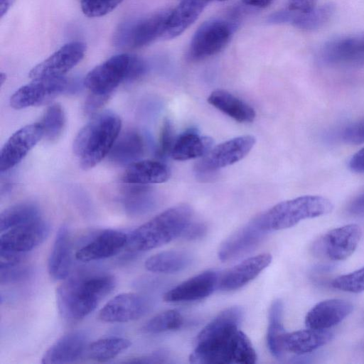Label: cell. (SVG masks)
Instances as JSON below:
<instances>
[{
  "label": "cell",
  "instance_id": "cell-1",
  "mask_svg": "<svg viewBox=\"0 0 364 364\" xmlns=\"http://www.w3.org/2000/svg\"><path fill=\"white\" fill-rule=\"evenodd\" d=\"M243 316L240 306L221 311L198 333L189 357L192 363L253 364L257 354L247 336L238 328Z\"/></svg>",
  "mask_w": 364,
  "mask_h": 364
},
{
  "label": "cell",
  "instance_id": "cell-2",
  "mask_svg": "<svg viewBox=\"0 0 364 364\" xmlns=\"http://www.w3.org/2000/svg\"><path fill=\"white\" fill-rule=\"evenodd\" d=\"M115 286L114 277L107 273L67 277L56 291L58 311L68 322H77L92 313Z\"/></svg>",
  "mask_w": 364,
  "mask_h": 364
},
{
  "label": "cell",
  "instance_id": "cell-3",
  "mask_svg": "<svg viewBox=\"0 0 364 364\" xmlns=\"http://www.w3.org/2000/svg\"><path fill=\"white\" fill-rule=\"evenodd\" d=\"M121 119L106 111L95 114L78 132L73 142V151L81 167L90 169L107 156L119 135Z\"/></svg>",
  "mask_w": 364,
  "mask_h": 364
},
{
  "label": "cell",
  "instance_id": "cell-4",
  "mask_svg": "<svg viewBox=\"0 0 364 364\" xmlns=\"http://www.w3.org/2000/svg\"><path fill=\"white\" fill-rule=\"evenodd\" d=\"M193 210L178 204L158 214L129 235L127 247L133 252H145L161 247L181 235L191 221Z\"/></svg>",
  "mask_w": 364,
  "mask_h": 364
},
{
  "label": "cell",
  "instance_id": "cell-5",
  "mask_svg": "<svg viewBox=\"0 0 364 364\" xmlns=\"http://www.w3.org/2000/svg\"><path fill=\"white\" fill-rule=\"evenodd\" d=\"M331 201L321 196H303L282 201L256 218L268 231L291 228L300 221L326 215L332 211Z\"/></svg>",
  "mask_w": 364,
  "mask_h": 364
},
{
  "label": "cell",
  "instance_id": "cell-6",
  "mask_svg": "<svg viewBox=\"0 0 364 364\" xmlns=\"http://www.w3.org/2000/svg\"><path fill=\"white\" fill-rule=\"evenodd\" d=\"M170 12L169 9H164L122 23L114 33V45L119 48H136L161 38Z\"/></svg>",
  "mask_w": 364,
  "mask_h": 364
},
{
  "label": "cell",
  "instance_id": "cell-7",
  "mask_svg": "<svg viewBox=\"0 0 364 364\" xmlns=\"http://www.w3.org/2000/svg\"><path fill=\"white\" fill-rule=\"evenodd\" d=\"M235 28V23L222 18L204 22L191 39L188 58L198 61L218 53L230 41Z\"/></svg>",
  "mask_w": 364,
  "mask_h": 364
},
{
  "label": "cell",
  "instance_id": "cell-8",
  "mask_svg": "<svg viewBox=\"0 0 364 364\" xmlns=\"http://www.w3.org/2000/svg\"><path fill=\"white\" fill-rule=\"evenodd\" d=\"M255 142V136L243 135L215 146L195 164V173L200 178L210 176L218 169L232 165L245 158Z\"/></svg>",
  "mask_w": 364,
  "mask_h": 364
},
{
  "label": "cell",
  "instance_id": "cell-9",
  "mask_svg": "<svg viewBox=\"0 0 364 364\" xmlns=\"http://www.w3.org/2000/svg\"><path fill=\"white\" fill-rule=\"evenodd\" d=\"M132 55H114L91 70L84 80L90 92L111 96L124 81H129Z\"/></svg>",
  "mask_w": 364,
  "mask_h": 364
},
{
  "label": "cell",
  "instance_id": "cell-10",
  "mask_svg": "<svg viewBox=\"0 0 364 364\" xmlns=\"http://www.w3.org/2000/svg\"><path fill=\"white\" fill-rule=\"evenodd\" d=\"M362 230L356 224L332 229L322 235L314 245V251L332 261L349 257L357 248Z\"/></svg>",
  "mask_w": 364,
  "mask_h": 364
},
{
  "label": "cell",
  "instance_id": "cell-11",
  "mask_svg": "<svg viewBox=\"0 0 364 364\" xmlns=\"http://www.w3.org/2000/svg\"><path fill=\"white\" fill-rule=\"evenodd\" d=\"M68 87L64 77L37 78L20 87L10 98L16 109L46 104L63 93Z\"/></svg>",
  "mask_w": 364,
  "mask_h": 364
},
{
  "label": "cell",
  "instance_id": "cell-12",
  "mask_svg": "<svg viewBox=\"0 0 364 364\" xmlns=\"http://www.w3.org/2000/svg\"><path fill=\"white\" fill-rule=\"evenodd\" d=\"M150 308L151 302L146 296L134 292L122 293L104 305L97 318L105 323H127L144 316Z\"/></svg>",
  "mask_w": 364,
  "mask_h": 364
},
{
  "label": "cell",
  "instance_id": "cell-13",
  "mask_svg": "<svg viewBox=\"0 0 364 364\" xmlns=\"http://www.w3.org/2000/svg\"><path fill=\"white\" fill-rule=\"evenodd\" d=\"M86 46L80 41L68 43L29 73L32 79L64 77L83 58Z\"/></svg>",
  "mask_w": 364,
  "mask_h": 364
},
{
  "label": "cell",
  "instance_id": "cell-14",
  "mask_svg": "<svg viewBox=\"0 0 364 364\" xmlns=\"http://www.w3.org/2000/svg\"><path fill=\"white\" fill-rule=\"evenodd\" d=\"M50 225L39 218L1 232L0 250L26 253L41 245L48 236Z\"/></svg>",
  "mask_w": 364,
  "mask_h": 364
},
{
  "label": "cell",
  "instance_id": "cell-15",
  "mask_svg": "<svg viewBox=\"0 0 364 364\" xmlns=\"http://www.w3.org/2000/svg\"><path fill=\"white\" fill-rule=\"evenodd\" d=\"M43 136V129L38 122L28 124L15 132L1 150V171L18 164Z\"/></svg>",
  "mask_w": 364,
  "mask_h": 364
},
{
  "label": "cell",
  "instance_id": "cell-16",
  "mask_svg": "<svg viewBox=\"0 0 364 364\" xmlns=\"http://www.w3.org/2000/svg\"><path fill=\"white\" fill-rule=\"evenodd\" d=\"M268 232L255 217L221 244L218 250V257L225 262L244 255L257 247Z\"/></svg>",
  "mask_w": 364,
  "mask_h": 364
},
{
  "label": "cell",
  "instance_id": "cell-17",
  "mask_svg": "<svg viewBox=\"0 0 364 364\" xmlns=\"http://www.w3.org/2000/svg\"><path fill=\"white\" fill-rule=\"evenodd\" d=\"M128 235L116 230H105L97 234L75 252L77 260L84 262L98 261L119 254L126 246Z\"/></svg>",
  "mask_w": 364,
  "mask_h": 364
},
{
  "label": "cell",
  "instance_id": "cell-18",
  "mask_svg": "<svg viewBox=\"0 0 364 364\" xmlns=\"http://www.w3.org/2000/svg\"><path fill=\"white\" fill-rule=\"evenodd\" d=\"M218 282V273L207 270L170 289L164 294V299L173 303L198 301L210 295Z\"/></svg>",
  "mask_w": 364,
  "mask_h": 364
},
{
  "label": "cell",
  "instance_id": "cell-19",
  "mask_svg": "<svg viewBox=\"0 0 364 364\" xmlns=\"http://www.w3.org/2000/svg\"><path fill=\"white\" fill-rule=\"evenodd\" d=\"M353 309V304L341 299H330L317 303L306 314L307 328L326 330L341 323Z\"/></svg>",
  "mask_w": 364,
  "mask_h": 364
},
{
  "label": "cell",
  "instance_id": "cell-20",
  "mask_svg": "<svg viewBox=\"0 0 364 364\" xmlns=\"http://www.w3.org/2000/svg\"><path fill=\"white\" fill-rule=\"evenodd\" d=\"M87 337L81 331L67 333L53 343L41 358L43 364L70 363L79 360L87 349Z\"/></svg>",
  "mask_w": 364,
  "mask_h": 364
},
{
  "label": "cell",
  "instance_id": "cell-21",
  "mask_svg": "<svg viewBox=\"0 0 364 364\" xmlns=\"http://www.w3.org/2000/svg\"><path fill=\"white\" fill-rule=\"evenodd\" d=\"M271 262L269 253L247 258L227 271L219 279L218 287L225 291L238 289L257 277Z\"/></svg>",
  "mask_w": 364,
  "mask_h": 364
},
{
  "label": "cell",
  "instance_id": "cell-22",
  "mask_svg": "<svg viewBox=\"0 0 364 364\" xmlns=\"http://www.w3.org/2000/svg\"><path fill=\"white\" fill-rule=\"evenodd\" d=\"M70 232L68 226L62 225L58 229L48 257V271L57 281L68 277L72 265Z\"/></svg>",
  "mask_w": 364,
  "mask_h": 364
},
{
  "label": "cell",
  "instance_id": "cell-23",
  "mask_svg": "<svg viewBox=\"0 0 364 364\" xmlns=\"http://www.w3.org/2000/svg\"><path fill=\"white\" fill-rule=\"evenodd\" d=\"M208 0H181L171 10L163 39H172L185 31L193 24L208 4Z\"/></svg>",
  "mask_w": 364,
  "mask_h": 364
},
{
  "label": "cell",
  "instance_id": "cell-24",
  "mask_svg": "<svg viewBox=\"0 0 364 364\" xmlns=\"http://www.w3.org/2000/svg\"><path fill=\"white\" fill-rule=\"evenodd\" d=\"M171 176L168 167L154 160H139L130 165L122 176V181L129 185H149L167 181Z\"/></svg>",
  "mask_w": 364,
  "mask_h": 364
},
{
  "label": "cell",
  "instance_id": "cell-25",
  "mask_svg": "<svg viewBox=\"0 0 364 364\" xmlns=\"http://www.w3.org/2000/svg\"><path fill=\"white\" fill-rule=\"evenodd\" d=\"M333 337L332 332L326 330L307 329L286 333L284 338L285 351L303 355L329 343Z\"/></svg>",
  "mask_w": 364,
  "mask_h": 364
},
{
  "label": "cell",
  "instance_id": "cell-26",
  "mask_svg": "<svg viewBox=\"0 0 364 364\" xmlns=\"http://www.w3.org/2000/svg\"><path fill=\"white\" fill-rule=\"evenodd\" d=\"M213 141L200 135L195 129H188L176 138L171 156L176 161H186L205 156L212 148Z\"/></svg>",
  "mask_w": 364,
  "mask_h": 364
},
{
  "label": "cell",
  "instance_id": "cell-27",
  "mask_svg": "<svg viewBox=\"0 0 364 364\" xmlns=\"http://www.w3.org/2000/svg\"><path fill=\"white\" fill-rule=\"evenodd\" d=\"M144 152V143L141 134L135 130L119 134L108 156L119 165L129 166L140 160Z\"/></svg>",
  "mask_w": 364,
  "mask_h": 364
},
{
  "label": "cell",
  "instance_id": "cell-28",
  "mask_svg": "<svg viewBox=\"0 0 364 364\" xmlns=\"http://www.w3.org/2000/svg\"><path fill=\"white\" fill-rule=\"evenodd\" d=\"M208 102L240 123L252 122L256 117L255 111L250 105L224 90L213 91L208 97Z\"/></svg>",
  "mask_w": 364,
  "mask_h": 364
},
{
  "label": "cell",
  "instance_id": "cell-29",
  "mask_svg": "<svg viewBox=\"0 0 364 364\" xmlns=\"http://www.w3.org/2000/svg\"><path fill=\"white\" fill-rule=\"evenodd\" d=\"M192 261V255L186 251L167 250L147 258L144 267L151 272L173 274L185 269Z\"/></svg>",
  "mask_w": 364,
  "mask_h": 364
},
{
  "label": "cell",
  "instance_id": "cell-30",
  "mask_svg": "<svg viewBox=\"0 0 364 364\" xmlns=\"http://www.w3.org/2000/svg\"><path fill=\"white\" fill-rule=\"evenodd\" d=\"M328 62H341L364 56V36L336 39L326 43L322 50Z\"/></svg>",
  "mask_w": 364,
  "mask_h": 364
},
{
  "label": "cell",
  "instance_id": "cell-31",
  "mask_svg": "<svg viewBox=\"0 0 364 364\" xmlns=\"http://www.w3.org/2000/svg\"><path fill=\"white\" fill-rule=\"evenodd\" d=\"M283 303L275 299L269 311V324L267 333V343L271 354L277 359H282L284 355V338L286 334L283 323Z\"/></svg>",
  "mask_w": 364,
  "mask_h": 364
},
{
  "label": "cell",
  "instance_id": "cell-32",
  "mask_svg": "<svg viewBox=\"0 0 364 364\" xmlns=\"http://www.w3.org/2000/svg\"><path fill=\"white\" fill-rule=\"evenodd\" d=\"M39 218H41V212L36 204L28 202L20 203L1 212L0 231L3 232Z\"/></svg>",
  "mask_w": 364,
  "mask_h": 364
},
{
  "label": "cell",
  "instance_id": "cell-33",
  "mask_svg": "<svg viewBox=\"0 0 364 364\" xmlns=\"http://www.w3.org/2000/svg\"><path fill=\"white\" fill-rule=\"evenodd\" d=\"M132 343L125 338L112 336L98 339L87 346L90 359L98 363L112 360L127 350Z\"/></svg>",
  "mask_w": 364,
  "mask_h": 364
},
{
  "label": "cell",
  "instance_id": "cell-34",
  "mask_svg": "<svg viewBox=\"0 0 364 364\" xmlns=\"http://www.w3.org/2000/svg\"><path fill=\"white\" fill-rule=\"evenodd\" d=\"M293 11L291 24L303 30H315L328 21L334 12V6L327 3L308 12Z\"/></svg>",
  "mask_w": 364,
  "mask_h": 364
},
{
  "label": "cell",
  "instance_id": "cell-35",
  "mask_svg": "<svg viewBox=\"0 0 364 364\" xmlns=\"http://www.w3.org/2000/svg\"><path fill=\"white\" fill-rule=\"evenodd\" d=\"M38 123L43 129V137L49 141H56L61 136L65 124V116L61 105H50Z\"/></svg>",
  "mask_w": 364,
  "mask_h": 364
},
{
  "label": "cell",
  "instance_id": "cell-36",
  "mask_svg": "<svg viewBox=\"0 0 364 364\" xmlns=\"http://www.w3.org/2000/svg\"><path fill=\"white\" fill-rule=\"evenodd\" d=\"M183 324L182 315L176 310L171 309L161 312L141 327V331L145 333L156 334L181 328Z\"/></svg>",
  "mask_w": 364,
  "mask_h": 364
},
{
  "label": "cell",
  "instance_id": "cell-37",
  "mask_svg": "<svg viewBox=\"0 0 364 364\" xmlns=\"http://www.w3.org/2000/svg\"><path fill=\"white\" fill-rule=\"evenodd\" d=\"M127 190V198L125 205L132 213H144L152 208L154 204L151 195V189L146 185H132Z\"/></svg>",
  "mask_w": 364,
  "mask_h": 364
},
{
  "label": "cell",
  "instance_id": "cell-38",
  "mask_svg": "<svg viewBox=\"0 0 364 364\" xmlns=\"http://www.w3.org/2000/svg\"><path fill=\"white\" fill-rule=\"evenodd\" d=\"M331 286L341 291L360 293L364 291V267L335 278Z\"/></svg>",
  "mask_w": 364,
  "mask_h": 364
},
{
  "label": "cell",
  "instance_id": "cell-39",
  "mask_svg": "<svg viewBox=\"0 0 364 364\" xmlns=\"http://www.w3.org/2000/svg\"><path fill=\"white\" fill-rule=\"evenodd\" d=\"M123 0H83L81 9L88 17L103 16L114 10Z\"/></svg>",
  "mask_w": 364,
  "mask_h": 364
},
{
  "label": "cell",
  "instance_id": "cell-40",
  "mask_svg": "<svg viewBox=\"0 0 364 364\" xmlns=\"http://www.w3.org/2000/svg\"><path fill=\"white\" fill-rule=\"evenodd\" d=\"M32 274V267L28 265H21V264L0 269V283L1 285H7L21 282L29 279Z\"/></svg>",
  "mask_w": 364,
  "mask_h": 364
},
{
  "label": "cell",
  "instance_id": "cell-41",
  "mask_svg": "<svg viewBox=\"0 0 364 364\" xmlns=\"http://www.w3.org/2000/svg\"><path fill=\"white\" fill-rule=\"evenodd\" d=\"M175 140L172 124L168 119H166L161 128L157 149L158 156L165 158L171 155Z\"/></svg>",
  "mask_w": 364,
  "mask_h": 364
},
{
  "label": "cell",
  "instance_id": "cell-42",
  "mask_svg": "<svg viewBox=\"0 0 364 364\" xmlns=\"http://www.w3.org/2000/svg\"><path fill=\"white\" fill-rule=\"evenodd\" d=\"M343 139L349 144L364 143V119L347 127L343 131Z\"/></svg>",
  "mask_w": 364,
  "mask_h": 364
},
{
  "label": "cell",
  "instance_id": "cell-43",
  "mask_svg": "<svg viewBox=\"0 0 364 364\" xmlns=\"http://www.w3.org/2000/svg\"><path fill=\"white\" fill-rule=\"evenodd\" d=\"M109 97L110 96L108 95L90 92L84 105L85 114L93 116L97 114V111L108 101Z\"/></svg>",
  "mask_w": 364,
  "mask_h": 364
},
{
  "label": "cell",
  "instance_id": "cell-44",
  "mask_svg": "<svg viewBox=\"0 0 364 364\" xmlns=\"http://www.w3.org/2000/svg\"><path fill=\"white\" fill-rule=\"evenodd\" d=\"M168 354L164 350H157L154 353L129 358L123 361L126 363H164L166 362Z\"/></svg>",
  "mask_w": 364,
  "mask_h": 364
},
{
  "label": "cell",
  "instance_id": "cell-45",
  "mask_svg": "<svg viewBox=\"0 0 364 364\" xmlns=\"http://www.w3.org/2000/svg\"><path fill=\"white\" fill-rule=\"evenodd\" d=\"M207 232V226L201 222L191 221L184 229L181 236L187 240H195L203 237Z\"/></svg>",
  "mask_w": 364,
  "mask_h": 364
},
{
  "label": "cell",
  "instance_id": "cell-46",
  "mask_svg": "<svg viewBox=\"0 0 364 364\" xmlns=\"http://www.w3.org/2000/svg\"><path fill=\"white\" fill-rule=\"evenodd\" d=\"M25 253L0 250V269L8 268L21 264Z\"/></svg>",
  "mask_w": 364,
  "mask_h": 364
},
{
  "label": "cell",
  "instance_id": "cell-47",
  "mask_svg": "<svg viewBox=\"0 0 364 364\" xmlns=\"http://www.w3.org/2000/svg\"><path fill=\"white\" fill-rule=\"evenodd\" d=\"M316 0H289L288 9L298 12H308L315 8Z\"/></svg>",
  "mask_w": 364,
  "mask_h": 364
},
{
  "label": "cell",
  "instance_id": "cell-48",
  "mask_svg": "<svg viewBox=\"0 0 364 364\" xmlns=\"http://www.w3.org/2000/svg\"><path fill=\"white\" fill-rule=\"evenodd\" d=\"M292 13L289 9L276 11L268 17V22L274 24L290 23Z\"/></svg>",
  "mask_w": 364,
  "mask_h": 364
},
{
  "label": "cell",
  "instance_id": "cell-49",
  "mask_svg": "<svg viewBox=\"0 0 364 364\" xmlns=\"http://www.w3.org/2000/svg\"><path fill=\"white\" fill-rule=\"evenodd\" d=\"M349 167L354 172L364 173V147L351 157Z\"/></svg>",
  "mask_w": 364,
  "mask_h": 364
},
{
  "label": "cell",
  "instance_id": "cell-50",
  "mask_svg": "<svg viewBox=\"0 0 364 364\" xmlns=\"http://www.w3.org/2000/svg\"><path fill=\"white\" fill-rule=\"evenodd\" d=\"M348 210L352 215H364V191L350 202Z\"/></svg>",
  "mask_w": 364,
  "mask_h": 364
},
{
  "label": "cell",
  "instance_id": "cell-51",
  "mask_svg": "<svg viewBox=\"0 0 364 364\" xmlns=\"http://www.w3.org/2000/svg\"><path fill=\"white\" fill-rule=\"evenodd\" d=\"M274 0H242L246 6L254 8L264 9L269 6Z\"/></svg>",
  "mask_w": 364,
  "mask_h": 364
},
{
  "label": "cell",
  "instance_id": "cell-52",
  "mask_svg": "<svg viewBox=\"0 0 364 364\" xmlns=\"http://www.w3.org/2000/svg\"><path fill=\"white\" fill-rule=\"evenodd\" d=\"M16 0H0V16L2 18L10 9Z\"/></svg>",
  "mask_w": 364,
  "mask_h": 364
},
{
  "label": "cell",
  "instance_id": "cell-53",
  "mask_svg": "<svg viewBox=\"0 0 364 364\" xmlns=\"http://www.w3.org/2000/svg\"><path fill=\"white\" fill-rule=\"evenodd\" d=\"M6 80V75L4 73H1V74H0L1 86H2V85L5 82Z\"/></svg>",
  "mask_w": 364,
  "mask_h": 364
},
{
  "label": "cell",
  "instance_id": "cell-54",
  "mask_svg": "<svg viewBox=\"0 0 364 364\" xmlns=\"http://www.w3.org/2000/svg\"><path fill=\"white\" fill-rule=\"evenodd\" d=\"M208 1H225V0H208Z\"/></svg>",
  "mask_w": 364,
  "mask_h": 364
},
{
  "label": "cell",
  "instance_id": "cell-55",
  "mask_svg": "<svg viewBox=\"0 0 364 364\" xmlns=\"http://www.w3.org/2000/svg\"><path fill=\"white\" fill-rule=\"evenodd\" d=\"M83 1V0H81V1Z\"/></svg>",
  "mask_w": 364,
  "mask_h": 364
}]
</instances>
